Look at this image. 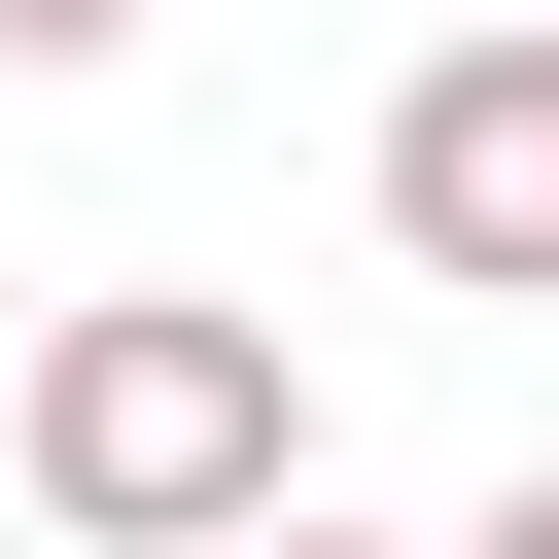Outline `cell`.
<instances>
[{
  "label": "cell",
  "mask_w": 559,
  "mask_h": 559,
  "mask_svg": "<svg viewBox=\"0 0 559 559\" xmlns=\"http://www.w3.org/2000/svg\"><path fill=\"white\" fill-rule=\"evenodd\" d=\"M35 524L70 559H280L314 524V384H280V314H210V280H105V314H35Z\"/></svg>",
  "instance_id": "cell-1"
},
{
  "label": "cell",
  "mask_w": 559,
  "mask_h": 559,
  "mask_svg": "<svg viewBox=\"0 0 559 559\" xmlns=\"http://www.w3.org/2000/svg\"><path fill=\"white\" fill-rule=\"evenodd\" d=\"M384 245H419L454 314L559 280V35H419V105H384Z\"/></svg>",
  "instance_id": "cell-2"
},
{
  "label": "cell",
  "mask_w": 559,
  "mask_h": 559,
  "mask_svg": "<svg viewBox=\"0 0 559 559\" xmlns=\"http://www.w3.org/2000/svg\"><path fill=\"white\" fill-rule=\"evenodd\" d=\"M105 35H140V0H0V70H105Z\"/></svg>",
  "instance_id": "cell-3"
},
{
  "label": "cell",
  "mask_w": 559,
  "mask_h": 559,
  "mask_svg": "<svg viewBox=\"0 0 559 559\" xmlns=\"http://www.w3.org/2000/svg\"><path fill=\"white\" fill-rule=\"evenodd\" d=\"M454 559H559V454H524V489H489V524H454Z\"/></svg>",
  "instance_id": "cell-4"
},
{
  "label": "cell",
  "mask_w": 559,
  "mask_h": 559,
  "mask_svg": "<svg viewBox=\"0 0 559 559\" xmlns=\"http://www.w3.org/2000/svg\"><path fill=\"white\" fill-rule=\"evenodd\" d=\"M454 35H559V0H454Z\"/></svg>",
  "instance_id": "cell-5"
},
{
  "label": "cell",
  "mask_w": 559,
  "mask_h": 559,
  "mask_svg": "<svg viewBox=\"0 0 559 559\" xmlns=\"http://www.w3.org/2000/svg\"><path fill=\"white\" fill-rule=\"evenodd\" d=\"M280 559H349V524H280Z\"/></svg>",
  "instance_id": "cell-6"
}]
</instances>
